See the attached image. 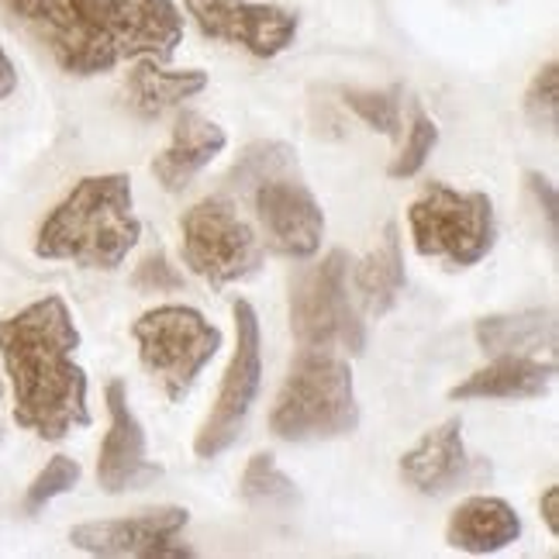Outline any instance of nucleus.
<instances>
[{
	"label": "nucleus",
	"instance_id": "nucleus-1",
	"mask_svg": "<svg viewBox=\"0 0 559 559\" xmlns=\"http://www.w3.org/2000/svg\"><path fill=\"white\" fill-rule=\"evenodd\" d=\"M70 76H104L124 59L169 62L183 41V14L174 0H0Z\"/></svg>",
	"mask_w": 559,
	"mask_h": 559
},
{
	"label": "nucleus",
	"instance_id": "nucleus-2",
	"mask_svg": "<svg viewBox=\"0 0 559 559\" xmlns=\"http://www.w3.org/2000/svg\"><path fill=\"white\" fill-rule=\"evenodd\" d=\"M80 329L70 305L49 294L11 318H0V356L14 391V425L41 442H62L87 428V373L76 362Z\"/></svg>",
	"mask_w": 559,
	"mask_h": 559
},
{
	"label": "nucleus",
	"instance_id": "nucleus-3",
	"mask_svg": "<svg viewBox=\"0 0 559 559\" xmlns=\"http://www.w3.org/2000/svg\"><path fill=\"white\" fill-rule=\"evenodd\" d=\"M142 239L132 180L124 174L83 177L35 235L38 260L115 273Z\"/></svg>",
	"mask_w": 559,
	"mask_h": 559
},
{
	"label": "nucleus",
	"instance_id": "nucleus-4",
	"mask_svg": "<svg viewBox=\"0 0 559 559\" xmlns=\"http://www.w3.org/2000/svg\"><path fill=\"white\" fill-rule=\"evenodd\" d=\"M359 428L349 362L335 353L300 349L270 412V432L284 442H329Z\"/></svg>",
	"mask_w": 559,
	"mask_h": 559
},
{
	"label": "nucleus",
	"instance_id": "nucleus-5",
	"mask_svg": "<svg viewBox=\"0 0 559 559\" xmlns=\"http://www.w3.org/2000/svg\"><path fill=\"white\" fill-rule=\"evenodd\" d=\"M415 249L425 260H445L449 266H477L493 249L498 222L493 204L480 190H456L449 183H425L407 207Z\"/></svg>",
	"mask_w": 559,
	"mask_h": 559
},
{
	"label": "nucleus",
	"instance_id": "nucleus-6",
	"mask_svg": "<svg viewBox=\"0 0 559 559\" xmlns=\"http://www.w3.org/2000/svg\"><path fill=\"white\" fill-rule=\"evenodd\" d=\"M349 255L332 249L321 263L305 266L290 287V332L300 349L359 356L367 349V325L349 297Z\"/></svg>",
	"mask_w": 559,
	"mask_h": 559
},
{
	"label": "nucleus",
	"instance_id": "nucleus-7",
	"mask_svg": "<svg viewBox=\"0 0 559 559\" xmlns=\"http://www.w3.org/2000/svg\"><path fill=\"white\" fill-rule=\"evenodd\" d=\"M132 338L139 342V359L145 373L159 380L163 394L180 404L207 362L222 349V332L190 305H159L145 311L135 325Z\"/></svg>",
	"mask_w": 559,
	"mask_h": 559
},
{
	"label": "nucleus",
	"instance_id": "nucleus-8",
	"mask_svg": "<svg viewBox=\"0 0 559 559\" xmlns=\"http://www.w3.org/2000/svg\"><path fill=\"white\" fill-rule=\"evenodd\" d=\"M183 263L211 287L242 284L263 266V242L228 198L193 204L183 222Z\"/></svg>",
	"mask_w": 559,
	"mask_h": 559
},
{
	"label": "nucleus",
	"instance_id": "nucleus-9",
	"mask_svg": "<svg viewBox=\"0 0 559 559\" xmlns=\"http://www.w3.org/2000/svg\"><path fill=\"white\" fill-rule=\"evenodd\" d=\"M235 353L225 370L218 401H214L211 415L204 418L198 439H193V453L201 460H218L222 453L239 442L246 432V421L252 415V404L260 397L263 386V332L260 314L249 300H235Z\"/></svg>",
	"mask_w": 559,
	"mask_h": 559
},
{
	"label": "nucleus",
	"instance_id": "nucleus-10",
	"mask_svg": "<svg viewBox=\"0 0 559 559\" xmlns=\"http://www.w3.org/2000/svg\"><path fill=\"white\" fill-rule=\"evenodd\" d=\"M183 8L204 38L242 46L255 59H273L290 49L300 25L294 11L252 0H183Z\"/></svg>",
	"mask_w": 559,
	"mask_h": 559
},
{
	"label": "nucleus",
	"instance_id": "nucleus-11",
	"mask_svg": "<svg viewBox=\"0 0 559 559\" xmlns=\"http://www.w3.org/2000/svg\"><path fill=\"white\" fill-rule=\"evenodd\" d=\"M249 198L273 252L287 255V260H311L321 249L325 211L305 183L294 180V174L255 183Z\"/></svg>",
	"mask_w": 559,
	"mask_h": 559
},
{
	"label": "nucleus",
	"instance_id": "nucleus-12",
	"mask_svg": "<svg viewBox=\"0 0 559 559\" xmlns=\"http://www.w3.org/2000/svg\"><path fill=\"white\" fill-rule=\"evenodd\" d=\"M187 528L183 508H156L142 511L135 519H115V522H83L70 532V543L91 556L118 559H180L193 556L183 543L180 532Z\"/></svg>",
	"mask_w": 559,
	"mask_h": 559
},
{
	"label": "nucleus",
	"instance_id": "nucleus-13",
	"mask_svg": "<svg viewBox=\"0 0 559 559\" xmlns=\"http://www.w3.org/2000/svg\"><path fill=\"white\" fill-rule=\"evenodd\" d=\"M107 415H111V428H107L97 456L100 490L124 493L153 484L159 477V466L145 460V428L135 418L132 404H128V391L121 380L107 383Z\"/></svg>",
	"mask_w": 559,
	"mask_h": 559
},
{
	"label": "nucleus",
	"instance_id": "nucleus-14",
	"mask_svg": "<svg viewBox=\"0 0 559 559\" xmlns=\"http://www.w3.org/2000/svg\"><path fill=\"white\" fill-rule=\"evenodd\" d=\"M469 456L463 445V421L449 418L432 432H425L407 453L401 456V477L425 498H439L460 487L469 473Z\"/></svg>",
	"mask_w": 559,
	"mask_h": 559
},
{
	"label": "nucleus",
	"instance_id": "nucleus-15",
	"mask_svg": "<svg viewBox=\"0 0 559 559\" xmlns=\"http://www.w3.org/2000/svg\"><path fill=\"white\" fill-rule=\"evenodd\" d=\"M225 145H228V135L222 124H214L211 118L198 111H183L174 124L169 145L153 163V177L169 193H180L193 183V177H198L214 156L225 153Z\"/></svg>",
	"mask_w": 559,
	"mask_h": 559
},
{
	"label": "nucleus",
	"instance_id": "nucleus-16",
	"mask_svg": "<svg viewBox=\"0 0 559 559\" xmlns=\"http://www.w3.org/2000/svg\"><path fill=\"white\" fill-rule=\"evenodd\" d=\"M556 380V362H543L539 356H493L484 370L469 373L456 383L449 397L453 401H528L543 397Z\"/></svg>",
	"mask_w": 559,
	"mask_h": 559
},
{
	"label": "nucleus",
	"instance_id": "nucleus-17",
	"mask_svg": "<svg viewBox=\"0 0 559 559\" xmlns=\"http://www.w3.org/2000/svg\"><path fill=\"white\" fill-rule=\"evenodd\" d=\"M519 535H522L519 511L501 498H487V493L466 498L449 514V525H445V543L469 556L501 552L511 543H519Z\"/></svg>",
	"mask_w": 559,
	"mask_h": 559
},
{
	"label": "nucleus",
	"instance_id": "nucleus-18",
	"mask_svg": "<svg viewBox=\"0 0 559 559\" xmlns=\"http://www.w3.org/2000/svg\"><path fill=\"white\" fill-rule=\"evenodd\" d=\"M204 87H207L204 70H166L156 59H142L128 73V107L139 118H159L169 107L198 97Z\"/></svg>",
	"mask_w": 559,
	"mask_h": 559
},
{
	"label": "nucleus",
	"instance_id": "nucleus-19",
	"mask_svg": "<svg viewBox=\"0 0 559 559\" xmlns=\"http://www.w3.org/2000/svg\"><path fill=\"white\" fill-rule=\"evenodd\" d=\"M473 332L487 356H539L543 349H556V314L546 308L490 314Z\"/></svg>",
	"mask_w": 559,
	"mask_h": 559
},
{
	"label": "nucleus",
	"instance_id": "nucleus-20",
	"mask_svg": "<svg viewBox=\"0 0 559 559\" xmlns=\"http://www.w3.org/2000/svg\"><path fill=\"white\" fill-rule=\"evenodd\" d=\"M404 252H401V235H397V225H386L383 228V239L380 246L356 266L353 273V284H356V294L362 300V308L370 314H386L397 297L404 290Z\"/></svg>",
	"mask_w": 559,
	"mask_h": 559
},
{
	"label": "nucleus",
	"instance_id": "nucleus-21",
	"mask_svg": "<svg viewBox=\"0 0 559 559\" xmlns=\"http://www.w3.org/2000/svg\"><path fill=\"white\" fill-rule=\"evenodd\" d=\"M239 493H242L246 504L266 508V511L297 504V487H294V480L280 473V466H276V460L270 453H255L249 460V466L242 473V484H239Z\"/></svg>",
	"mask_w": 559,
	"mask_h": 559
},
{
	"label": "nucleus",
	"instance_id": "nucleus-22",
	"mask_svg": "<svg viewBox=\"0 0 559 559\" xmlns=\"http://www.w3.org/2000/svg\"><path fill=\"white\" fill-rule=\"evenodd\" d=\"M297 169V153L284 142H255L239 156V163L228 174V190L249 193L255 183H263L270 177H284Z\"/></svg>",
	"mask_w": 559,
	"mask_h": 559
},
{
	"label": "nucleus",
	"instance_id": "nucleus-23",
	"mask_svg": "<svg viewBox=\"0 0 559 559\" xmlns=\"http://www.w3.org/2000/svg\"><path fill=\"white\" fill-rule=\"evenodd\" d=\"M349 111L367 121L380 135H397L401 132V91H346L342 94Z\"/></svg>",
	"mask_w": 559,
	"mask_h": 559
},
{
	"label": "nucleus",
	"instance_id": "nucleus-24",
	"mask_svg": "<svg viewBox=\"0 0 559 559\" xmlns=\"http://www.w3.org/2000/svg\"><path fill=\"white\" fill-rule=\"evenodd\" d=\"M436 145H439L436 121L428 118V115H421V111H415L412 128H407V139L401 145V153L394 156L391 169H386V177H391V180H412L418 169L425 166V159L432 156Z\"/></svg>",
	"mask_w": 559,
	"mask_h": 559
},
{
	"label": "nucleus",
	"instance_id": "nucleus-25",
	"mask_svg": "<svg viewBox=\"0 0 559 559\" xmlns=\"http://www.w3.org/2000/svg\"><path fill=\"white\" fill-rule=\"evenodd\" d=\"M83 477V466L70 456H52L46 466H41V473L32 480L28 493H25V511L35 514L41 511L49 501L62 498V493H70Z\"/></svg>",
	"mask_w": 559,
	"mask_h": 559
},
{
	"label": "nucleus",
	"instance_id": "nucleus-26",
	"mask_svg": "<svg viewBox=\"0 0 559 559\" xmlns=\"http://www.w3.org/2000/svg\"><path fill=\"white\" fill-rule=\"evenodd\" d=\"M525 115L535 128L556 132V118H559V67H556V59H549L546 67L535 73V80L528 83Z\"/></svg>",
	"mask_w": 559,
	"mask_h": 559
},
{
	"label": "nucleus",
	"instance_id": "nucleus-27",
	"mask_svg": "<svg viewBox=\"0 0 559 559\" xmlns=\"http://www.w3.org/2000/svg\"><path fill=\"white\" fill-rule=\"evenodd\" d=\"M135 290L142 294H166V290H183V273L166 260V252L156 249L148 252L145 260L139 263L135 276H132Z\"/></svg>",
	"mask_w": 559,
	"mask_h": 559
},
{
	"label": "nucleus",
	"instance_id": "nucleus-28",
	"mask_svg": "<svg viewBox=\"0 0 559 559\" xmlns=\"http://www.w3.org/2000/svg\"><path fill=\"white\" fill-rule=\"evenodd\" d=\"M528 187L535 193V201L546 211V222H549V235H556V187L543 177V174H528Z\"/></svg>",
	"mask_w": 559,
	"mask_h": 559
},
{
	"label": "nucleus",
	"instance_id": "nucleus-29",
	"mask_svg": "<svg viewBox=\"0 0 559 559\" xmlns=\"http://www.w3.org/2000/svg\"><path fill=\"white\" fill-rule=\"evenodd\" d=\"M14 91H17V70H14L8 49L0 46V100H8Z\"/></svg>",
	"mask_w": 559,
	"mask_h": 559
},
{
	"label": "nucleus",
	"instance_id": "nucleus-30",
	"mask_svg": "<svg viewBox=\"0 0 559 559\" xmlns=\"http://www.w3.org/2000/svg\"><path fill=\"white\" fill-rule=\"evenodd\" d=\"M543 519H546V525H549V532L556 535L559 532V487H549L546 493H543Z\"/></svg>",
	"mask_w": 559,
	"mask_h": 559
},
{
	"label": "nucleus",
	"instance_id": "nucleus-31",
	"mask_svg": "<svg viewBox=\"0 0 559 559\" xmlns=\"http://www.w3.org/2000/svg\"><path fill=\"white\" fill-rule=\"evenodd\" d=\"M0 397H4V383H0Z\"/></svg>",
	"mask_w": 559,
	"mask_h": 559
},
{
	"label": "nucleus",
	"instance_id": "nucleus-32",
	"mask_svg": "<svg viewBox=\"0 0 559 559\" xmlns=\"http://www.w3.org/2000/svg\"><path fill=\"white\" fill-rule=\"evenodd\" d=\"M0 442H4V432H0Z\"/></svg>",
	"mask_w": 559,
	"mask_h": 559
}]
</instances>
